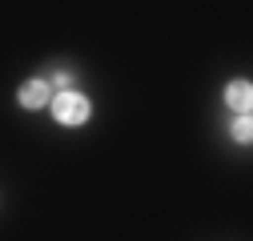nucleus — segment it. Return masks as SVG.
I'll return each mask as SVG.
<instances>
[{
	"instance_id": "obj_4",
	"label": "nucleus",
	"mask_w": 253,
	"mask_h": 241,
	"mask_svg": "<svg viewBox=\"0 0 253 241\" xmlns=\"http://www.w3.org/2000/svg\"><path fill=\"white\" fill-rule=\"evenodd\" d=\"M233 137H237L241 145L253 137V120H249V113H241V117H237V125H233Z\"/></svg>"
},
{
	"instance_id": "obj_2",
	"label": "nucleus",
	"mask_w": 253,
	"mask_h": 241,
	"mask_svg": "<svg viewBox=\"0 0 253 241\" xmlns=\"http://www.w3.org/2000/svg\"><path fill=\"white\" fill-rule=\"evenodd\" d=\"M16 97H20V105H24V109H41V105H48V101H52V84H48V80H24Z\"/></svg>"
},
{
	"instance_id": "obj_5",
	"label": "nucleus",
	"mask_w": 253,
	"mask_h": 241,
	"mask_svg": "<svg viewBox=\"0 0 253 241\" xmlns=\"http://www.w3.org/2000/svg\"><path fill=\"white\" fill-rule=\"evenodd\" d=\"M52 88H56V93H60V88H73V73H56L52 77Z\"/></svg>"
},
{
	"instance_id": "obj_1",
	"label": "nucleus",
	"mask_w": 253,
	"mask_h": 241,
	"mask_svg": "<svg viewBox=\"0 0 253 241\" xmlns=\"http://www.w3.org/2000/svg\"><path fill=\"white\" fill-rule=\"evenodd\" d=\"M48 105H52V117L60 120V125H84L88 120V97L73 93V88H60Z\"/></svg>"
},
{
	"instance_id": "obj_3",
	"label": "nucleus",
	"mask_w": 253,
	"mask_h": 241,
	"mask_svg": "<svg viewBox=\"0 0 253 241\" xmlns=\"http://www.w3.org/2000/svg\"><path fill=\"white\" fill-rule=\"evenodd\" d=\"M225 105L237 109V113H249V105H253V84H249V80H233V84L225 88Z\"/></svg>"
}]
</instances>
